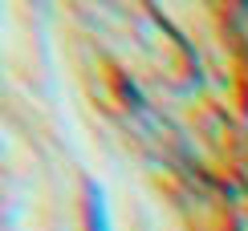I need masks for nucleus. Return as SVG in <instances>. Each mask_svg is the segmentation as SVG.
I'll return each instance as SVG.
<instances>
[{
	"instance_id": "nucleus-1",
	"label": "nucleus",
	"mask_w": 248,
	"mask_h": 231,
	"mask_svg": "<svg viewBox=\"0 0 248 231\" xmlns=\"http://www.w3.org/2000/svg\"><path fill=\"white\" fill-rule=\"evenodd\" d=\"M86 203H90V231H114L110 227V211H106V195L98 191V183L86 187Z\"/></svg>"
}]
</instances>
